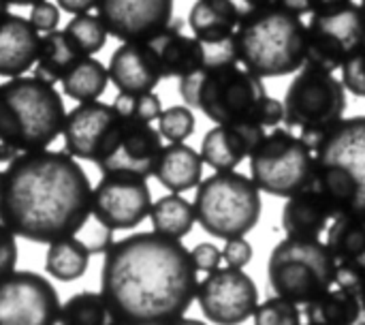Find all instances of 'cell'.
Returning <instances> with one entry per match:
<instances>
[{"instance_id":"1","label":"cell","mask_w":365,"mask_h":325,"mask_svg":"<svg viewBox=\"0 0 365 325\" xmlns=\"http://www.w3.org/2000/svg\"><path fill=\"white\" fill-rule=\"evenodd\" d=\"M182 240L139 231L105 253L101 294L113 319L130 325H169L197 300L199 276Z\"/></svg>"},{"instance_id":"2","label":"cell","mask_w":365,"mask_h":325,"mask_svg":"<svg viewBox=\"0 0 365 325\" xmlns=\"http://www.w3.org/2000/svg\"><path fill=\"white\" fill-rule=\"evenodd\" d=\"M0 214L36 244L77 236L92 216L90 178L68 152H19L0 171Z\"/></svg>"},{"instance_id":"3","label":"cell","mask_w":365,"mask_h":325,"mask_svg":"<svg viewBox=\"0 0 365 325\" xmlns=\"http://www.w3.org/2000/svg\"><path fill=\"white\" fill-rule=\"evenodd\" d=\"M207 58L201 69L180 79L178 90L188 107L199 109L216 124L257 122V109L267 96L263 77L240 64L235 34L205 43ZM265 129V126H263Z\"/></svg>"},{"instance_id":"4","label":"cell","mask_w":365,"mask_h":325,"mask_svg":"<svg viewBox=\"0 0 365 325\" xmlns=\"http://www.w3.org/2000/svg\"><path fill=\"white\" fill-rule=\"evenodd\" d=\"M66 109L53 84L38 77H11L0 84L2 161L19 152L49 148L62 135Z\"/></svg>"},{"instance_id":"5","label":"cell","mask_w":365,"mask_h":325,"mask_svg":"<svg viewBox=\"0 0 365 325\" xmlns=\"http://www.w3.org/2000/svg\"><path fill=\"white\" fill-rule=\"evenodd\" d=\"M306 24L287 9H248L235 30L240 64L259 77H284L306 64Z\"/></svg>"},{"instance_id":"6","label":"cell","mask_w":365,"mask_h":325,"mask_svg":"<svg viewBox=\"0 0 365 325\" xmlns=\"http://www.w3.org/2000/svg\"><path fill=\"white\" fill-rule=\"evenodd\" d=\"M312 180L340 214H365V116L344 118L314 148Z\"/></svg>"},{"instance_id":"7","label":"cell","mask_w":365,"mask_h":325,"mask_svg":"<svg viewBox=\"0 0 365 325\" xmlns=\"http://www.w3.org/2000/svg\"><path fill=\"white\" fill-rule=\"evenodd\" d=\"M267 281L276 296L306 306L338 283V264L327 242L287 238L269 255Z\"/></svg>"},{"instance_id":"8","label":"cell","mask_w":365,"mask_h":325,"mask_svg":"<svg viewBox=\"0 0 365 325\" xmlns=\"http://www.w3.org/2000/svg\"><path fill=\"white\" fill-rule=\"evenodd\" d=\"M192 206L203 231L222 240L246 238L263 212L261 191L252 178L235 169L216 171L201 180Z\"/></svg>"},{"instance_id":"9","label":"cell","mask_w":365,"mask_h":325,"mask_svg":"<svg viewBox=\"0 0 365 325\" xmlns=\"http://www.w3.org/2000/svg\"><path fill=\"white\" fill-rule=\"evenodd\" d=\"M282 105L287 129L314 150L344 120L346 88L334 73L304 64L289 84Z\"/></svg>"},{"instance_id":"10","label":"cell","mask_w":365,"mask_h":325,"mask_svg":"<svg viewBox=\"0 0 365 325\" xmlns=\"http://www.w3.org/2000/svg\"><path fill=\"white\" fill-rule=\"evenodd\" d=\"M314 150L293 131L274 129L250 154V178L259 191L293 197L314 176Z\"/></svg>"},{"instance_id":"11","label":"cell","mask_w":365,"mask_h":325,"mask_svg":"<svg viewBox=\"0 0 365 325\" xmlns=\"http://www.w3.org/2000/svg\"><path fill=\"white\" fill-rule=\"evenodd\" d=\"M306 64L334 73L365 45L361 4L349 2L325 13H314L306 24Z\"/></svg>"},{"instance_id":"12","label":"cell","mask_w":365,"mask_h":325,"mask_svg":"<svg viewBox=\"0 0 365 325\" xmlns=\"http://www.w3.org/2000/svg\"><path fill=\"white\" fill-rule=\"evenodd\" d=\"M56 287L36 272L13 270L0 279V325H58Z\"/></svg>"},{"instance_id":"13","label":"cell","mask_w":365,"mask_h":325,"mask_svg":"<svg viewBox=\"0 0 365 325\" xmlns=\"http://www.w3.org/2000/svg\"><path fill=\"white\" fill-rule=\"evenodd\" d=\"M197 304L207 321L216 325H240L255 317L259 289L255 281L237 268H218L199 281Z\"/></svg>"},{"instance_id":"14","label":"cell","mask_w":365,"mask_h":325,"mask_svg":"<svg viewBox=\"0 0 365 325\" xmlns=\"http://www.w3.org/2000/svg\"><path fill=\"white\" fill-rule=\"evenodd\" d=\"M124 120L113 105L101 101H88L73 107L64 118V150L81 161L98 163L115 146L122 133Z\"/></svg>"},{"instance_id":"15","label":"cell","mask_w":365,"mask_h":325,"mask_svg":"<svg viewBox=\"0 0 365 325\" xmlns=\"http://www.w3.org/2000/svg\"><path fill=\"white\" fill-rule=\"evenodd\" d=\"M152 193L145 178L130 174H103L92 189V216L113 231L135 229L150 216Z\"/></svg>"},{"instance_id":"16","label":"cell","mask_w":365,"mask_h":325,"mask_svg":"<svg viewBox=\"0 0 365 325\" xmlns=\"http://www.w3.org/2000/svg\"><path fill=\"white\" fill-rule=\"evenodd\" d=\"M98 17L122 43L150 41L173 24V0H98Z\"/></svg>"},{"instance_id":"17","label":"cell","mask_w":365,"mask_h":325,"mask_svg":"<svg viewBox=\"0 0 365 325\" xmlns=\"http://www.w3.org/2000/svg\"><path fill=\"white\" fill-rule=\"evenodd\" d=\"M163 148V135L158 129L152 124L124 120L115 146L103 161L96 163V167L103 174H130L148 180L156 171Z\"/></svg>"},{"instance_id":"18","label":"cell","mask_w":365,"mask_h":325,"mask_svg":"<svg viewBox=\"0 0 365 325\" xmlns=\"http://www.w3.org/2000/svg\"><path fill=\"white\" fill-rule=\"evenodd\" d=\"M267 129L255 122H233V124H216L210 129L201 141V159L214 171H231L263 141Z\"/></svg>"},{"instance_id":"19","label":"cell","mask_w":365,"mask_h":325,"mask_svg":"<svg viewBox=\"0 0 365 325\" xmlns=\"http://www.w3.org/2000/svg\"><path fill=\"white\" fill-rule=\"evenodd\" d=\"M336 216L338 210L331 199L310 180L299 193L287 199L282 208V231L287 238H319L329 229Z\"/></svg>"},{"instance_id":"20","label":"cell","mask_w":365,"mask_h":325,"mask_svg":"<svg viewBox=\"0 0 365 325\" xmlns=\"http://www.w3.org/2000/svg\"><path fill=\"white\" fill-rule=\"evenodd\" d=\"M107 71L120 92H154L163 79L156 54L148 41L122 43L111 54Z\"/></svg>"},{"instance_id":"21","label":"cell","mask_w":365,"mask_h":325,"mask_svg":"<svg viewBox=\"0 0 365 325\" xmlns=\"http://www.w3.org/2000/svg\"><path fill=\"white\" fill-rule=\"evenodd\" d=\"M327 246L338 264V283L355 287L365 276V214H340L327 229Z\"/></svg>"},{"instance_id":"22","label":"cell","mask_w":365,"mask_h":325,"mask_svg":"<svg viewBox=\"0 0 365 325\" xmlns=\"http://www.w3.org/2000/svg\"><path fill=\"white\" fill-rule=\"evenodd\" d=\"M41 34L28 17L0 15V77H19L38 60Z\"/></svg>"},{"instance_id":"23","label":"cell","mask_w":365,"mask_h":325,"mask_svg":"<svg viewBox=\"0 0 365 325\" xmlns=\"http://www.w3.org/2000/svg\"><path fill=\"white\" fill-rule=\"evenodd\" d=\"M148 43L156 54L163 79H167V77L182 79V77L195 73L197 69H201L207 58V45L203 41H199L195 34L192 36L184 34L180 21L171 24L169 28H165L160 34H156Z\"/></svg>"},{"instance_id":"24","label":"cell","mask_w":365,"mask_h":325,"mask_svg":"<svg viewBox=\"0 0 365 325\" xmlns=\"http://www.w3.org/2000/svg\"><path fill=\"white\" fill-rule=\"evenodd\" d=\"M203 159L201 152L182 144H169L163 148L154 178L169 193H186L197 189L203 180Z\"/></svg>"},{"instance_id":"25","label":"cell","mask_w":365,"mask_h":325,"mask_svg":"<svg viewBox=\"0 0 365 325\" xmlns=\"http://www.w3.org/2000/svg\"><path fill=\"white\" fill-rule=\"evenodd\" d=\"M240 17L235 0H197L188 13V26L199 41L218 43L235 34Z\"/></svg>"},{"instance_id":"26","label":"cell","mask_w":365,"mask_h":325,"mask_svg":"<svg viewBox=\"0 0 365 325\" xmlns=\"http://www.w3.org/2000/svg\"><path fill=\"white\" fill-rule=\"evenodd\" d=\"M361 313L364 309L357 289L346 283H336L304 309L310 325H355Z\"/></svg>"},{"instance_id":"27","label":"cell","mask_w":365,"mask_h":325,"mask_svg":"<svg viewBox=\"0 0 365 325\" xmlns=\"http://www.w3.org/2000/svg\"><path fill=\"white\" fill-rule=\"evenodd\" d=\"M81 58H86V54L71 39L66 30L45 32L41 36V49H38V60L34 64V77L47 84H58Z\"/></svg>"},{"instance_id":"28","label":"cell","mask_w":365,"mask_h":325,"mask_svg":"<svg viewBox=\"0 0 365 325\" xmlns=\"http://www.w3.org/2000/svg\"><path fill=\"white\" fill-rule=\"evenodd\" d=\"M90 268V251L77 236L60 238L49 244L45 255V272L62 283L81 279Z\"/></svg>"},{"instance_id":"29","label":"cell","mask_w":365,"mask_h":325,"mask_svg":"<svg viewBox=\"0 0 365 325\" xmlns=\"http://www.w3.org/2000/svg\"><path fill=\"white\" fill-rule=\"evenodd\" d=\"M150 219L156 234L173 240H182L184 236H188L197 223L195 206L188 199H184L180 193H169L156 199L152 204Z\"/></svg>"},{"instance_id":"30","label":"cell","mask_w":365,"mask_h":325,"mask_svg":"<svg viewBox=\"0 0 365 325\" xmlns=\"http://www.w3.org/2000/svg\"><path fill=\"white\" fill-rule=\"evenodd\" d=\"M60 84L62 92L77 103L98 101L107 90L109 71L101 60L86 56L60 79Z\"/></svg>"},{"instance_id":"31","label":"cell","mask_w":365,"mask_h":325,"mask_svg":"<svg viewBox=\"0 0 365 325\" xmlns=\"http://www.w3.org/2000/svg\"><path fill=\"white\" fill-rule=\"evenodd\" d=\"M113 319L103 294L81 291L71 296L60 309V325H107Z\"/></svg>"},{"instance_id":"32","label":"cell","mask_w":365,"mask_h":325,"mask_svg":"<svg viewBox=\"0 0 365 325\" xmlns=\"http://www.w3.org/2000/svg\"><path fill=\"white\" fill-rule=\"evenodd\" d=\"M111 105L122 120L137 124H152L163 114V101L154 92H118Z\"/></svg>"},{"instance_id":"33","label":"cell","mask_w":365,"mask_h":325,"mask_svg":"<svg viewBox=\"0 0 365 325\" xmlns=\"http://www.w3.org/2000/svg\"><path fill=\"white\" fill-rule=\"evenodd\" d=\"M71 39L81 47V51L86 56H94L96 51H101L107 43V28L103 24V19L98 15H90V13H81V15H75L66 28H64Z\"/></svg>"},{"instance_id":"34","label":"cell","mask_w":365,"mask_h":325,"mask_svg":"<svg viewBox=\"0 0 365 325\" xmlns=\"http://www.w3.org/2000/svg\"><path fill=\"white\" fill-rule=\"evenodd\" d=\"M195 114L188 105H171L158 118V131L169 144H182L195 133Z\"/></svg>"},{"instance_id":"35","label":"cell","mask_w":365,"mask_h":325,"mask_svg":"<svg viewBox=\"0 0 365 325\" xmlns=\"http://www.w3.org/2000/svg\"><path fill=\"white\" fill-rule=\"evenodd\" d=\"M255 325H302L299 304L280 296L267 298L255 311Z\"/></svg>"},{"instance_id":"36","label":"cell","mask_w":365,"mask_h":325,"mask_svg":"<svg viewBox=\"0 0 365 325\" xmlns=\"http://www.w3.org/2000/svg\"><path fill=\"white\" fill-rule=\"evenodd\" d=\"M77 238L86 244L90 255L107 253L113 246V229L107 227L105 223L96 221L94 216H90L88 223L77 231Z\"/></svg>"},{"instance_id":"37","label":"cell","mask_w":365,"mask_h":325,"mask_svg":"<svg viewBox=\"0 0 365 325\" xmlns=\"http://www.w3.org/2000/svg\"><path fill=\"white\" fill-rule=\"evenodd\" d=\"M342 84L344 88L359 96L365 99V45H361L344 64H342Z\"/></svg>"},{"instance_id":"38","label":"cell","mask_w":365,"mask_h":325,"mask_svg":"<svg viewBox=\"0 0 365 325\" xmlns=\"http://www.w3.org/2000/svg\"><path fill=\"white\" fill-rule=\"evenodd\" d=\"M17 236L13 234V229L6 225V221L0 214V279H4L6 274H11L17 266Z\"/></svg>"},{"instance_id":"39","label":"cell","mask_w":365,"mask_h":325,"mask_svg":"<svg viewBox=\"0 0 365 325\" xmlns=\"http://www.w3.org/2000/svg\"><path fill=\"white\" fill-rule=\"evenodd\" d=\"M30 24L38 30V32H51L58 30L60 24V9L49 2V0H41L36 4H32L30 15H28Z\"/></svg>"},{"instance_id":"40","label":"cell","mask_w":365,"mask_h":325,"mask_svg":"<svg viewBox=\"0 0 365 325\" xmlns=\"http://www.w3.org/2000/svg\"><path fill=\"white\" fill-rule=\"evenodd\" d=\"M252 255H255L252 244L246 238H231L222 249V259L227 261V266L237 270H244L252 261Z\"/></svg>"},{"instance_id":"41","label":"cell","mask_w":365,"mask_h":325,"mask_svg":"<svg viewBox=\"0 0 365 325\" xmlns=\"http://www.w3.org/2000/svg\"><path fill=\"white\" fill-rule=\"evenodd\" d=\"M190 255H192L195 268H197L199 272H214V270L220 268V261H222V251H220L216 244H212V242H201V244H197V246L190 251Z\"/></svg>"},{"instance_id":"42","label":"cell","mask_w":365,"mask_h":325,"mask_svg":"<svg viewBox=\"0 0 365 325\" xmlns=\"http://www.w3.org/2000/svg\"><path fill=\"white\" fill-rule=\"evenodd\" d=\"M248 9H287L297 15H306L304 0H244Z\"/></svg>"},{"instance_id":"43","label":"cell","mask_w":365,"mask_h":325,"mask_svg":"<svg viewBox=\"0 0 365 325\" xmlns=\"http://www.w3.org/2000/svg\"><path fill=\"white\" fill-rule=\"evenodd\" d=\"M353 0H304L306 4V13L314 15V13H325V11H331V9H338V6H344Z\"/></svg>"},{"instance_id":"44","label":"cell","mask_w":365,"mask_h":325,"mask_svg":"<svg viewBox=\"0 0 365 325\" xmlns=\"http://www.w3.org/2000/svg\"><path fill=\"white\" fill-rule=\"evenodd\" d=\"M96 4H98V0H58V6L66 13H73V15L88 13Z\"/></svg>"},{"instance_id":"45","label":"cell","mask_w":365,"mask_h":325,"mask_svg":"<svg viewBox=\"0 0 365 325\" xmlns=\"http://www.w3.org/2000/svg\"><path fill=\"white\" fill-rule=\"evenodd\" d=\"M169 325H207V324H203V321H199V319H190V317H180V319H175L173 324H169Z\"/></svg>"},{"instance_id":"46","label":"cell","mask_w":365,"mask_h":325,"mask_svg":"<svg viewBox=\"0 0 365 325\" xmlns=\"http://www.w3.org/2000/svg\"><path fill=\"white\" fill-rule=\"evenodd\" d=\"M355 289H357V296H359V300H361V309H364L365 313V276L355 285Z\"/></svg>"},{"instance_id":"47","label":"cell","mask_w":365,"mask_h":325,"mask_svg":"<svg viewBox=\"0 0 365 325\" xmlns=\"http://www.w3.org/2000/svg\"><path fill=\"white\" fill-rule=\"evenodd\" d=\"M9 4H17V6H26V4H36V2H41V0H6Z\"/></svg>"},{"instance_id":"48","label":"cell","mask_w":365,"mask_h":325,"mask_svg":"<svg viewBox=\"0 0 365 325\" xmlns=\"http://www.w3.org/2000/svg\"><path fill=\"white\" fill-rule=\"evenodd\" d=\"M9 11V2L6 0H0V15H4Z\"/></svg>"},{"instance_id":"49","label":"cell","mask_w":365,"mask_h":325,"mask_svg":"<svg viewBox=\"0 0 365 325\" xmlns=\"http://www.w3.org/2000/svg\"><path fill=\"white\" fill-rule=\"evenodd\" d=\"M107 325H130V324H126V321H120V319H111V321H109Z\"/></svg>"},{"instance_id":"50","label":"cell","mask_w":365,"mask_h":325,"mask_svg":"<svg viewBox=\"0 0 365 325\" xmlns=\"http://www.w3.org/2000/svg\"><path fill=\"white\" fill-rule=\"evenodd\" d=\"M361 11H364V15H365V0H361Z\"/></svg>"},{"instance_id":"51","label":"cell","mask_w":365,"mask_h":325,"mask_svg":"<svg viewBox=\"0 0 365 325\" xmlns=\"http://www.w3.org/2000/svg\"><path fill=\"white\" fill-rule=\"evenodd\" d=\"M0 163H2V144H0Z\"/></svg>"},{"instance_id":"52","label":"cell","mask_w":365,"mask_h":325,"mask_svg":"<svg viewBox=\"0 0 365 325\" xmlns=\"http://www.w3.org/2000/svg\"><path fill=\"white\" fill-rule=\"evenodd\" d=\"M355 325H365V321H364V324H359V321H357V324H355Z\"/></svg>"},{"instance_id":"53","label":"cell","mask_w":365,"mask_h":325,"mask_svg":"<svg viewBox=\"0 0 365 325\" xmlns=\"http://www.w3.org/2000/svg\"><path fill=\"white\" fill-rule=\"evenodd\" d=\"M308 325H310V324H308Z\"/></svg>"}]
</instances>
